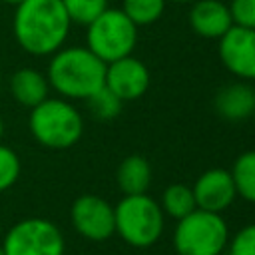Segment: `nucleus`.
<instances>
[{"label": "nucleus", "mask_w": 255, "mask_h": 255, "mask_svg": "<svg viewBox=\"0 0 255 255\" xmlns=\"http://www.w3.org/2000/svg\"><path fill=\"white\" fill-rule=\"evenodd\" d=\"M74 229L90 241H106L116 233L114 207L100 195H80L70 209Z\"/></svg>", "instance_id": "8"}, {"label": "nucleus", "mask_w": 255, "mask_h": 255, "mask_svg": "<svg viewBox=\"0 0 255 255\" xmlns=\"http://www.w3.org/2000/svg\"><path fill=\"white\" fill-rule=\"evenodd\" d=\"M161 211L163 215H169L173 219H181L185 215H189L193 209H197L195 205V197H193V189L185 183H171L163 189L161 195Z\"/></svg>", "instance_id": "16"}, {"label": "nucleus", "mask_w": 255, "mask_h": 255, "mask_svg": "<svg viewBox=\"0 0 255 255\" xmlns=\"http://www.w3.org/2000/svg\"><path fill=\"white\" fill-rule=\"evenodd\" d=\"M46 78L60 98L88 100L104 88L106 64L86 46H66L52 54Z\"/></svg>", "instance_id": "2"}, {"label": "nucleus", "mask_w": 255, "mask_h": 255, "mask_svg": "<svg viewBox=\"0 0 255 255\" xmlns=\"http://www.w3.org/2000/svg\"><path fill=\"white\" fill-rule=\"evenodd\" d=\"M10 94L20 106L32 110L34 106L50 98V84L46 74L34 68H20L10 76Z\"/></svg>", "instance_id": "14"}, {"label": "nucleus", "mask_w": 255, "mask_h": 255, "mask_svg": "<svg viewBox=\"0 0 255 255\" xmlns=\"http://www.w3.org/2000/svg\"><path fill=\"white\" fill-rule=\"evenodd\" d=\"M0 88H2V74H0Z\"/></svg>", "instance_id": "28"}, {"label": "nucleus", "mask_w": 255, "mask_h": 255, "mask_svg": "<svg viewBox=\"0 0 255 255\" xmlns=\"http://www.w3.org/2000/svg\"><path fill=\"white\" fill-rule=\"evenodd\" d=\"M0 2H6V4H10V6H18V4L24 2V0H0Z\"/></svg>", "instance_id": "24"}, {"label": "nucleus", "mask_w": 255, "mask_h": 255, "mask_svg": "<svg viewBox=\"0 0 255 255\" xmlns=\"http://www.w3.org/2000/svg\"><path fill=\"white\" fill-rule=\"evenodd\" d=\"M213 108L227 122H243L255 114V88L247 82L227 84L215 94Z\"/></svg>", "instance_id": "13"}, {"label": "nucleus", "mask_w": 255, "mask_h": 255, "mask_svg": "<svg viewBox=\"0 0 255 255\" xmlns=\"http://www.w3.org/2000/svg\"><path fill=\"white\" fill-rule=\"evenodd\" d=\"M219 60L223 68L241 82L255 80V30L233 24L219 38Z\"/></svg>", "instance_id": "9"}, {"label": "nucleus", "mask_w": 255, "mask_h": 255, "mask_svg": "<svg viewBox=\"0 0 255 255\" xmlns=\"http://www.w3.org/2000/svg\"><path fill=\"white\" fill-rule=\"evenodd\" d=\"M2 135H4V120L0 116V139H2Z\"/></svg>", "instance_id": "26"}, {"label": "nucleus", "mask_w": 255, "mask_h": 255, "mask_svg": "<svg viewBox=\"0 0 255 255\" xmlns=\"http://www.w3.org/2000/svg\"><path fill=\"white\" fill-rule=\"evenodd\" d=\"M227 239L229 229L221 213L193 209L177 221L173 247L179 255H221Z\"/></svg>", "instance_id": "6"}, {"label": "nucleus", "mask_w": 255, "mask_h": 255, "mask_svg": "<svg viewBox=\"0 0 255 255\" xmlns=\"http://www.w3.org/2000/svg\"><path fill=\"white\" fill-rule=\"evenodd\" d=\"M116 233L131 247L153 245L163 231V211L147 193L124 195L114 207Z\"/></svg>", "instance_id": "4"}, {"label": "nucleus", "mask_w": 255, "mask_h": 255, "mask_svg": "<svg viewBox=\"0 0 255 255\" xmlns=\"http://www.w3.org/2000/svg\"><path fill=\"white\" fill-rule=\"evenodd\" d=\"M165 2H175V4H191L195 0H165Z\"/></svg>", "instance_id": "25"}, {"label": "nucleus", "mask_w": 255, "mask_h": 255, "mask_svg": "<svg viewBox=\"0 0 255 255\" xmlns=\"http://www.w3.org/2000/svg\"><path fill=\"white\" fill-rule=\"evenodd\" d=\"M86 104H88L92 116H96L98 120H114L116 116H120L122 106H124V102L116 94H112L106 86L100 88L96 94H92L86 100Z\"/></svg>", "instance_id": "20"}, {"label": "nucleus", "mask_w": 255, "mask_h": 255, "mask_svg": "<svg viewBox=\"0 0 255 255\" xmlns=\"http://www.w3.org/2000/svg\"><path fill=\"white\" fill-rule=\"evenodd\" d=\"M189 26L197 36H201L205 40H219L233 26L229 4H223L221 0L191 2Z\"/></svg>", "instance_id": "12"}, {"label": "nucleus", "mask_w": 255, "mask_h": 255, "mask_svg": "<svg viewBox=\"0 0 255 255\" xmlns=\"http://www.w3.org/2000/svg\"><path fill=\"white\" fill-rule=\"evenodd\" d=\"M0 4H2V2H0Z\"/></svg>", "instance_id": "29"}, {"label": "nucleus", "mask_w": 255, "mask_h": 255, "mask_svg": "<svg viewBox=\"0 0 255 255\" xmlns=\"http://www.w3.org/2000/svg\"><path fill=\"white\" fill-rule=\"evenodd\" d=\"M116 181L118 187L122 189L124 195H139L145 193L149 183H151V165L149 161L139 155L131 153L122 159L116 171Z\"/></svg>", "instance_id": "15"}, {"label": "nucleus", "mask_w": 255, "mask_h": 255, "mask_svg": "<svg viewBox=\"0 0 255 255\" xmlns=\"http://www.w3.org/2000/svg\"><path fill=\"white\" fill-rule=\"evenodd\" d=\"M86 28V48L104 64L133 54L137 44V26L122 12V8H106Z\"/></svg>", "instance_id": "5"}, {"label": "nucleus", "mask_w": 255, "mask_h": 255, "mask_svg": "<svg viewBox=\"0 0 255 255\" xmlns=\"http://www.w3.org/2000/svg\"><path fill=\"white\" fill-rule=\"evenodd\" d=\"M229 255H255V223L235 233L229 243Z\"/></svg>", "instance_id": "22"}, {"label": "nucleus", "mask_w": 255, "mask_h": 255, "mask_svg": "<svg viewBox=\"0 0 255 255\" xmlns=\"http://www.w3.org/2000/svg\"><path fill=\"white\" fill-rule=\"evenodd\" d=\"M32 137L48 149H68L84 133L82 114L66 98H46L30 110L28 118Z\"/></svg>", "instance_id": "3"}, {"label": "nucleus", "mask_w": 255, "mask_h": 255, "mask_svg": "<svg viewBox=\"0 0 255 255\" xmlns=\"http://www.w3.org/2000/svg\"><path fill=\"white\" fill-rule=\"evenodd\" d=\"M20 171H22V163L18 153L12 147L0 143V191L10 189L18 181Z\"/></svg>", "instance_id": "21"}, {"label": "nucleus", "mask_w": 255, "mask_h": 255, "mask_svg": "<svg viewBox=\"0 0 255 255\" xmlns=\"http://www.w3.org/2000/svg\"><path fill=\"white\" fill-rule=\"evenodd\" d=\"M165 4V0H124L122 12L135 26H149L161 18Z\"/></svg>", "instance_id": "18"}, {"label": "nucleus", "mask_w": 255, "mask_h": 255, "mask_svg": "<svg viewBox=\"0 0 255 255\" xmlns=\"http://www.w3.org/2000/svg\"><path fill=\"white\" fill-rule=\"evenodd\" d=\"M72 22L62 0H24L14 12V38L32 56H52L68 40Z\"/></svg>", "instance_id": "1"}, {"label": "nucleus", "mask_w": 255, "mask_h": 255, "mask_svg": "<svg viewBox=\"0 0 255 255\" xmlns=\"http://www.w3.org/2000/svg\"><path fill=\"white\" fill-rule=\"evenodd\" d=\"M191 189H193L197 209L211 211V213L225 211L237 197L231 173L227 169H221V167H213V169L203 171Z\"/></svg>", "instance_id": "11"}, {"label": "nucleus", "mask_w": 255, "mask_h": 255, "mask_svg": "<svg viewBox=\"0 0 255 255\" xmlns=\"http://www.w3.org/2000/svg\"><path fill=\"white\" fill-rule=\"evenodd\" d=\"M229 173L233 177L237 195L249 203H255V149L243 151L235 159Z\"/></svg>", "instance_id": "17"}, {"label": "nucleus", "mask_w": 255, "mask_h": 255, "mask_svg": "<svg viewBox=\"0 0 255 255\" xmlns=\"http://www.w3.org/2000/svg\"><path fill=\"white\" fill-rule=\"evenodd\" d=\"M229 10L233 24L255 30V0H231Z\"/></svg>", "instance_id": "23"}, {"label": "nucleus", "mask_w": 255, "mask_h": 255, "mask_svg": "<svg viewBox=\"0 0 255 255\" xmlns=\"http://www.w3.org/2000/svg\"><path fill=\"white\" fill-rule=\"evenodd\" d=\"M0 255H4V251H2V245H0Z\"/></svg>", "instance_id": "27"}, {"label": "nucleus", "mask_w": 255, "mask_h": 255, "mask_svg": "<svg viewBox=\"0 0 255 255\" xmlns=\"http://www.w3.org/2000/svg\"><path fill=\"white\" fill-rule=\"evenodd\" d=\"M62 4L70 22L82 26L94 22L108 8V0H62Z\"/></svg>", "instance_id": "19"}, {"label": "nucleus", "mask_w": 255, "mask_h": 255, "mask_svg": "<svg viewBox=\"0 0 255 255\" xmlns=\"http://www.w3.org/2000/svg\"><path fill=\"white\" fill-rule=\"evenodd\" d=\"M149 82H151V76L147 66L133 54L106 64L104 86L112 94H116L122 102L139 100L147 92Z\"/></svg>", "instance_id": "10"}, {"label": "nucleus", "mask_w": 255, "mask_h": 255, "mask_svg": "<svg viewBox=\"0 0 255 255\" xmlns=\"http://www.w3.org/2000/svg\"><path fill=\"white\" fill-rule=\"evenodd\" d=\"M66 243L56 223L42 217H28L14 223L4 241V255H64Z\"/></svg>", "instance_id": "7"}]
</instances>
